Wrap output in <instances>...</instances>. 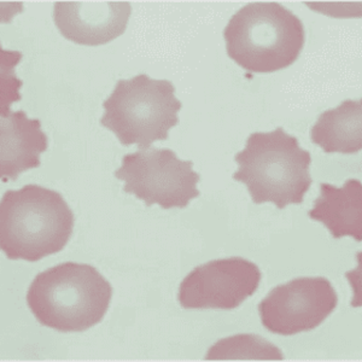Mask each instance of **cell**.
<instances>
[{"mask_svg": "<svg viewBox=\"0 0 362 362\" xmlns=\"http://www.w3.org/2000/svg\"><path fill=\"white\" fill-rule=\"evenodd\" d=\"M74 214L62 194L39 185L8 189L0 202V247L10 259L35 262L62 251Z\"/></svg>", "mask_w": 362, "mask_h": 362, "instance_id": "obj_1", "label": "cell"}, {"mask_svg": "<svg viewBox=\"0 0 362 362\" xmlns=\"http://www.w3.org/2000/svg\"><path fill=\"white\" fill-rule=\"evenodd\" d=\"M112 296V285L93 266L64 262L34 278L27 303L42 326L83 332L103 320Z\"/></svg>", "mask_w": 362, "mask_h": 362, "instance_id": "obj_2", "label": "cell"}, {"mask_svg": "<svg viewBox=\"0 0 362 362\" xmlns=\"http://www.w3.org/2000/svg\"><path fill=\"white\" fill-rule=\"evenodd\" d=\"M235 160L238 170L233 179L247 185L255 204L271 202L278 209L300 204L313 182L309 173L310 153L281 127L252 133Z\"/></svg>", "mask_w": 362, "mask_h": 362, "instance_id": "obj_3", "label": "cell"}, {"mask_svg": "<svg viewBox=\"0 0 362 362\" xmlns=\"http://www.w3.org/2000/svg\"><path fill=\"white\" fill-rule=\"evenodd\" d=\"M305 35L300 18L274 1L245 5L223 30L228 57L250 73H274L293 64Z\"/></svg>", "mask_w": 362, "mask_h": 362, "instance_id": "obj_4", "label": "cell"}, {"mask_svg": "<svg viewBox=\"0 0 362 362\" xmlns=\"http://www.w3.org/2000/svg\"><path fill=\"white\" fill-rule=\"evenodd\" d=\"M181 107L173 83L139 74L117 81L104 102L100 124L124 146L136 145L145 150L156 140L168 139L169 129L179 124Z\"/></svg>", "mask_w": 362, "mask_h": 362, "instance_id": "obj_5", "label": "cell"}, {"mask_svg": "<svg viewBox=\"0 0 362 362\" xmlns=\"http://www.w3.org/2000/svg\"><path fill=\"white\" fill-rule=\"evenodd\" d=\"M192 160H179L170 148H148L128 153L115 177L124 181V191L144 201L146 206L186 208L199 196V174Z\"/></svg>", "mask_w": 362, "mask_h": 362, "instance_id": "obj_6", "label": "cell"}, {"mask_svg": "<svg viewBox=\"0 0 362 362\" xmlns=\"http://www.w3.org/2000/svg\"><path fill=\"white\" fill-rule=\"evenodd\" d=\"M337 303V293L326 278H297L273 288L259 303V313L272 334L293 336L317 329Z\"/></svg>", "mask_w": 362, "mask_h": 362, "instance_id": "obj_7", "label": "cell"}, {"mask_svg": "<svg viewBox=\"0 0 362 362\" xmlns=\"http://www.w3.org/2000/svg\"><path fill=\"white\" fill-rule=\"evenodd\" d=\"M261 276L259 266L243 257L214 259L184 278L177 300L185 309H235L256 293Z\"/></svg>", "mask_w": 362, "mask_h": 362, "instance_id": "obj_8", "label": "cell"}, {"mask_svg": "<svg viewBox=\"0 0 362 362\" xmlns=\"http://www.w3.org/2000/svg\"><path fill=\"white\" fill-rule=\"evenodd\" d=\"M131 13L128 1H57L54 5V21L70 42L99 46L126 32Z\"/></svg>", "mask_w": 362, "mask_h": 362, "instance_id": "obj_9", "label": "cell"}, {"mask_svg": "<svg viewBox=\"0 0 362 362\" xmlns=\"http://www.w3.org/2000/svg\"><path fill=\"white\" fill-rule=\"evenodd\" d=\"M1 180H16L20 174L40 165V155L45 153L49 140L42 131L40 119H29L23 110L1 109Z\"/></svg>", "mask_w": 362, "mask_h": 362, "instance_id": "obj_10", "label": "cell"}, {"mask_svg": "<svg viewBox=\"0 0 362 362\" xmlns=\"http://www.w3.org/2000/svg\"><path fill=\"white\" fill-rule=\"evenodd\" d=\"M309 218L324 223L334 238L362 239V184L349 179L341 187L321 184L320 197L309 210Z\"/></svg>", "mask_w": 362, "mask_h": 362, "instance_id": "obj_11", "label": "cell"}, {"mask_svg": "<svg viewBox=\"0 0 362 362\" xmlns=\"http://www.w3.org/2000/svg\"><path fill=\"white\" fill-rule=\"evenodd\" d=\"M314 144L327 153H356L362 148L361 99H346L326 110L310 129Z\"/></svg>", "mask_w": 362, "mask_h": 362, "instance_id": "obj_12", "label": "cell"}, {"mask_svg": "<svg viewBox=\"0 0 362 362\" xmlns=\"http://www.w3.org/2000/svg\"><path fill=\"white\" fill-rule=\"evenodd\" d=\"M206 360H284L283 353L264 338L255 334H237L216 341L210 348Z\"/></svg>", "mask_w": 362, "mask_h": 362, "instance_id": "obj_13", "label": "cell"}]
</instances>
